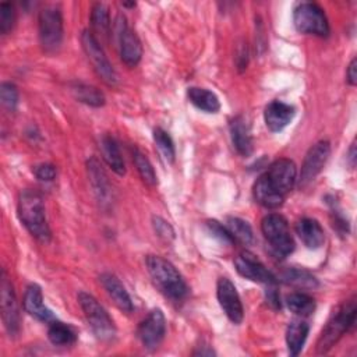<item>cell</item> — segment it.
<instances>
[{"instance_id":"obj_1","label":"cell","mask_w":357,"mask_h":357,"mask_svg":"<svg viewBox=\"0 0 357 357\" xmlns=\"http://www.w3.org/2000/svg\"><path fill=\"white\" fill-rule=\"evenodd\" d=\"M297 184V167L290 159H278L269 165L252 185L255 201L269 209L279 208Z\"/></svg>"},{"instance_id":"obj_2","label":"cell","mask_w":357,"mask_h":357,"mask_svg":"<svg viewBox=\"0 0 357 357\" xmlns=\"http://www.w3.org/2000/svg\"><path fill=\"white\" fill-rule=\"evenodd\" d=\"M17 212L21 223L38 241L46 244L52 238V231L46 219L42 195L36 190L25 188L18 195Z\"/></svg>"},{"instance_id":"obj_3","label":"cell","mask_w":357,"mask_h":357,"mask_svg":"<svg viewBox=\"0 0 357 357\" xmlns=\"http://www.w3.org/2000/svg\"><path fill=\"white\" fill-rule=\"evenodd\" d=\"M146 269L156 287L173 301L187 297L188 286L176 266L159 255H148L145 258Z\"/></svg>"},{"instance_id":"obj_4","label":"cell","mask_w":357,"mask_h":357,"mask_svg":"<svg viewBox=\"0 0 357 357\" xmlns=\"http://www.w3.org/2000/svg\"><path fill=\"white\" fill-rule=\"evenodd\" d=\"M356 312V298L351 297L332 314V317L324 326L317 343V351L319 354H324L328 350H331L333 344L354 325Z\"/></svg>"},{"instance_id":"obj_5","label":"cell","mask_w":357,"mask_h":357,"mask_svg":"<svg viewBox=\"0 0 357 357\" xmlns=\"http://www.w3.org/2000/svg\"><path fill=\"white\" fill-rule=\"evenodd\" d=\"M261 230L265 240L269 243L271 251L284 258L294 250V240L290 234L287 220L279 213H269L261 222Z\"/></svg>"},{"instance_id":"obj_6","label":"cell","mask_w":357,"mask_h":357,"mask_svg":"<svg viewBox=\"0 0 357 357\" xmlns=\"http://www.w3.org/2000/svg\"><path fill=\"white\" fill-rule=\"evenodd\" d=\"M78 303L95 336L103 342L112 340L116 336V326L113 319L110 318L107 311L99 304V301L93 296L85 291H79Z\"/></svg>"},{"instance_id":"obj_7","label":"cell","mask_w":357,"mask_h":357,"mask_svg":"<svg viewBox=\"0 0 357 357\" xmlns=\"http://www.w3.org/2000/svg\"><path fill=\"white\" fill-rule=\"evenodd\" d=\"M39 40L46 53L59 50L63 42V15L56 6L45 7L38 17Z\"/></svg>"},{"instance_id":"obj_8","label":"cell","mask_w":357,"mask_h":357,"mask_svg":"<svg viewBox=\"0 0 357 357\" xmlns=\"http://www.w3.org/2000/svg\"><path fill=\"white\" fill-rule=\"evenodd\" d=\"M293 22L298 32L315 35V36H328L329 35V22L324 10L310 1H303L297 4L293 11Z\"/></svg>"},{"instance_id":"obj_9","label":"cell","mask_w":357,"mask_h":357,"mask_svg":"<svg viewBox=\"0 0 357 357\" xmlns=\"http://www.w3.org/2000/svg\"><path fill=\"white\" fill-rule=\"evenodd\" d=\"M81 45L82 49L89 60V63L92 64L95 73L100 77V79L110 85L114 86L119 82V75L116 73V70L113 68L112 63L109 61L107 56L105 54L98 38L93 35V32L85 29L81 33Z\"/></svg>"},{"instance_id":"obj_10","label":"cell","mask_w":357,"mask_h":357,"mask_svg":"<svg viewBox=\"0 0 357 357\" xmlns=\"http://www.w3.org/2000/svg\"><path fill=\"white\" fill-rule=\"evenodd\" d=\"M329 155L331 144L326 139L318 141L307 151L301 165L300 174L297 176V185L300 188H305L315 180V177L322 172Z\"/></svg>"},{"instance_id":"obj_11","label":"cell","mask_w":357,"mask_h":357,"mask_svg":"<svg viewBox=\"0 0 357 357\" xmlns=\"http://www.w3.org/2000/svg\"><path fill=\"white\" fill-rule=\"evenodd\" d=\"M0 310L4 328L10 336H15L20 332V312L13 283L4 271L0 276Z\"/></svg>"},{"instance_id":"obj_12","label":"cell","mask_w":357,"mask_h":357,"mask_svg":"<svg viewBox=\"0 0 357 357\" xmlns=\"http://www.w3.org/2000/svg\"><path fill=\"white\" fill-rule=\"evenodd\" d=\"M117 31V39H119V50H120V59L121 61L128 67H135L142 57V45L135 33L134 29H131L124 17H117L116 24Z\"/></svg>"},{"instance_id":"obj_13","label":"cell","mask_w":357,"mask_h":357,"mask_svg":"<svg viewBox=\"0 0 357 357\" xmlns=\"http://www.w3.org/2000/svg\"><path fill=\"white\" fill-rule=\"evenodd\" d=\"M166 333V319L160 308H153L139 324L137 335L142 346L148 350L156 349Z\"/></svg>"},{"instance_id":"obj_14","label":"cell","mask_w":357,"mask_h":357,"mask_svg":"<svg viewBox=\"0 0 357 357\" xmlns=\"http://www.w3.org/2000/svg\"><path fill=\"white\" fill-rule=\"evenodd\" d=\"M216 297L220 308L233 324H240L244 317L243 304L236 286L227 278H219L216 284Z\"/></svg>"},{"instance_id":"obj_15","label":"cell","mask_w":357,"mask_h":357,"mask_svg":"<svg viewBox=\"0 0 357 357\" xmlns=\"http://www.w3.org/2000/svg\"><path fill=\"white\" fill-rule=\"evenodd\" d=\"M234 266L238 275L248 280L265 284L276 283L275 275L254 254L248 251H243L234 258Z\"/></svg>"},{"instance_id":"obj_16","label":"cell","mask_w":357,"mask_h":357,"mask_svg":"<svg viewBox=\"0 0 357 357\" xmlns=\"http://www.w3.org/2000/svg\"><path fill=\"white\" fill-rule=\"evenodd\" d=\"M296 114V107L282 100H272L264 110V120L269 131H282L290 124Z\"/></svg>"},{"instance_id":"obj_17","label":"cell","mask_w":357,"mask_h":357,"mask_svg":"<svg viewBox=\"0 0 357 357\" xmlns=\"http://www.w3.org/2000/svg\"><path fill=\"white\" fill-rule=\"evenodd\" d=\"M99 279L103 289L106 290L109 297L113 300V303L117 305V308L126 314L132 312L134 305H132L131 297L126 290L124 284L120 282V279L113 273H102Z\"/></svg>"},{"instance_id":"obj_18","label":"cell","mask_w":357,"mask_h":357,"mask_svg":"<svg viewBox=\"0 0 357 357\" xmlns=\"http://www.w3.org/2000/svg\"><path fill=\"white\" fill-rule=\"evenodd\" d=\"M22 305L25 311L32 315L33 318L42 321V322H52L53 321V312L45 305L43 303V294L42 289L36 283H31L24 294Z\"/></svg>"},{"instance_id":"obj_19","label":"cell","mask_w":357,"mask_h":357,"mask_svg":"<svg viewBox=\"0 0 357 357\" xmlns=\"http://www.w3.org/2000/svg\"><path fill=\"white\" fill-rule=\"evenodd\" d=\"M296 233L310 250H317L325 243V231L317 219L301 218L296 223Z\"/></svg>"},{"instance_id":"obj_20","label":"cell","mask_w":357,"mask_h":357,"mask_svg":"<svg viewBox=\"0 0 357 357\" xmlns=\"http://www.w3.org/2000/svg\"><path fill=\"white\" fill-rule=\"evenodd\" d=\"M230 137L233 146L241 156H250L252 153V137L250 126L243 116H237L230 121Z\"/></svg>"},{"instance_id":"obj_21","label":"cell","mask_w":357,"mask_h":357,"mask_svg":"<svg viewBox=\"0 0 357 357\" xmlns=\"http://www.w3.org/2000/svg\"><path fill=\"white\" fill-rule=\"evenodd\" d=\"M86 170L89 181L93 187V191L100 202H109L110 201V183L107 180V176L99 163L96 158H91L86 162Z\"/></svg>"},{"instance_id":"obj_22","label":"cell","mask_w":357,"mask_h":357,"mask_svg":"<svg viewBox=\"0 0 357 357\" xmlns=\"http://www.w3.org/2000/svg\"><path fill=\"white\" fill-rule=\"evenodd\" d=\"M308 332L310 325L304 319L296 318L289 322L286 329V344L291 356H298L301 353L304 343L308 337Z\"/></svg>"},{"instance_id":"obj_23","label":"cell","mask_w":357,"mask_h":357,"mask_svg":"<svg viewBox=\"0 0 357 357\" xmlns=\"http://www.w3.org/2000/svg\"><path fill=\"white\" fill-rule=\"evenodd\" d=\"M99 149L100 153L105 159V162L109 165V167L119 176H124L126 174V165L123 160V156L120 153L119 145L116 142V139L112 135H103L100 138L99 142Z\"/></svg>"},{"instance_id":"obj_24","label":"cell","mask_w":357,"mask_h":357,"mask_svg":"<svg viewBox=\"0 0 357 357\" xmlns=\"http://www.w3.org/2000/svg\"><path fill=\"white\" fill-rule=\"evenodd\" d=\"M188 100L199 110L205 113H218L220 109L219 98L215 92L201 88V86H190L187 89Z\"/></svg>"},{"instance_id":"obj_25","label":"cell","mask_w":357,"mask_h":357,"mask_svg":"<svg viewBox=\"0 0 357 357\" xmlns=\"http://www.w3.org/2000/svg\"><path fill=\"white\" fill-rule=\"evenodd\" d=\"M70 91L77 100H79L88 106L100 107L105 105V95L96 86L82 84V82H75L70 86Z\"/></svg>"},{"instance_id":"obj_26","label":"cell","mask_w":357,"mask_h":357,"mask_svg":"<svg viewBox=\"0 0 357 357\" xmlns=\"http://www.w3.org/2000/svg\"><path fill=\"white\" fill-rule=\"evenodd\" d=\"M280 280L286 284L298 287V289H315L318 287L317 278L305 269L289 268L280 275Z\"/></svg>"},{"instance_id":"obj_27","label":"cell","mask_w":357,"mask_h":357,"mask_svg":"<svg viewBox=\"0 0 357 357\" xmlns=\"http://www.w3.org/2000/svg\"><path fill=\"white\" fill-rule=\"evenodd\" d=\"M47 337L54 346H70L75 343L77 333L70 325L53 319L47 329Z\"/></svg>"},{"instance_id":"obj_28","label":"cell","mask_w":357,"mask_h":357,"mask_svg":"<svg viewBox=\"0 0 357 357\" xmlns=\"http://www.w3.org/2000/svg\"><path fill=\"white\" fill-rule=\"evenodd\" d=\"M225 227L227 229V231L231 236L233 241L237 240L238 243L245 244V245H248V244H251L254 241L252 229H251L250 223L245 222L244 219L230 216V218L226 219Z\"/></svg>"},{"instance_id":"obj_29","label":"cell","mask_w":357,"mask_h":357,"mask_svg":"<svg viewBox=\"0 0 357 357\" xmlns=\"http://www.w3.org/2000/svg\"><path fill=\"white\" fill-rule=\"evenodd\" d=\"M287 308L298 315V317H308L315 311V300L305 294V293H291L286 297Z\"/></svg>"},{"instance_id":"obj_30","label":"cell","mask_w":357,"mask_h":357,"mask_svg":"<svg viewBox=\"0 0 357 357\" xmlns=\"http://www.w3.org/2000/svg\"><path fill=\"white\" fill-rule=\"evenodd\" d=\"M131 155H132V162H134L142 181L149 187H155L158 184V176H156L149 159L138 148H132Z\"/></svg>"},{"instance_id":"obj_31","label":"cell","mask_w":357,"mask_h":357,"mask_svg":"<svg viewBox=\"0 0 357 357\" xmlns=\"http://www.w3.org/2000/svg\"><path fill=\"white\" fill-rule=\"evenodd\" d=\"M91 25L96 33L106 38L110 33V14L103 3H95L91 10Z\"/></svg>"},{"instance_id":"obj_32","label":"cell","mask_w":357,"mask_h":357,"mask_svg":"<svg viewBox=\"0 0 357 357\" xmlns=\"http://www.w3.org/2000/svg\"><path fill=\"white\" fill-rule=\"evenodd\" d=\"M153 142H155L159 153L162 155V158L167 163H173L174 162V156H176L174 144H173L170 135L163 128L158 127V128L153 130Z\"/></svg>"},{"instance_id":"obj_33","label":"cell","mask_w":357,"mask_h":357,"mask_svg":"<svg viewBox=\"0 0 357 357\" xmlns=\"http://www.w3.org/2000/svg\"><path fill=\"white\" fill-rule=\"evenodd\" d=\"M0 99L1 105L10 110L14 112L18 105V89L13 82H3L0 86Z\"/></svg>"},{"instance_id":"obj_34","label":"cell","mask_w":357,"mask_h":357,"mask_svg":"<svg viewBox=\"0 0 357 357\" xmlns=\"http://www.w3.org/2000/svg\"><path fill=\"white\" fill-rule=\"evenodd\" d=\"M15 22V8L11 3L3 1L0 4V32L7 35Z\"/></svg>"},{"instance_id":"obj_35","label":"cell","mask_w":357,"mask_h":357,"mask_svg":"<svg viewBox=\"0 0 357 357\" xmlns=\"http://www.w3.org/2000/svg\"><path fill=\"white\" fill-rule=\"evenodd\" d=\"M152 226L155 233L163 238V240H173L174 238V230L170 226L169 222H166L165 219H162L160 216H152Z\"/></svg>"},{"instance_id":"obj_36","label":"cell","mask_w":357,"mask_h":357,"mask_svg":"<svg viewBox=\"0 0 357 357\" xmlns=\"http://www.w3.org/2000/svg\"><path fill=\"white\" fill-rule=\"evenodd\" d=\"M206 226H208L211 234L213 237H216L219 241H222L223 244H231L233 243V238L229 234L227 229L223 225H220L218 220H208Z\"/></svg>"},{"instance_id":"obj_37","label":"cell","mask_w":357,"mask_h":357,"mask_svg":"<svg viewBox=\"0 0 357 357\" xmlns=\"http://www.w3.org/2000/svg\"><path fill=\"white\" fill-rule=\"evenodd\" d=\"M33 173L40 181H53L56 178L57 170L50 163H40L33 167Z\"/></svg>"},{"instance_id":"obj_38","label":"cell","mask_w":357,"mask_h":357,"mask_svg":"<svg viewBox=\"0 0 357 357\" xmlns=\"http://www.w3.org/2000/svg\"><path fill=\"white\" fill-rule=\"evenodd\" d=\"M269 286V290H266V303L273 307V308H280V298H279V294L276 291V289L273 287L275 284H268Z\"/></svg>"},{"instance_id":"obj_39","label":"cell","mask_w":357,"mask_h":357,"mask_svg":"<svg viewBox=\"0 0 357 357\" xmlns=\"http://www.w3.org/2000/svg\"><path fill=\"white\" fill-rule=\"evenodd\" d=\"M356 64H357V60H356V57H354V59L350 61V64H349V67H347V71H346V79H347V82H349L351 86H354L356 82H357Z\"/></svg>"},{"instance_id":"obj_40","label":"cell","mask_w":357,"mask_h":357,"mask_svg":"<svg viewBox=\"0 0 357 357\" xmlns=\"http://www.w3.org/2000/svg\"><path fill=\"white\" fill-rule=\"evenodd\" d=\"M247 47H240L237 52V57H236V63L238 70H244L247 67Z\"/></svg>"},{"instance_id":"obj_41","label":"cell","mask_w":357,"mask_h":357,"mask_svg":"<svg viewBox=\"0 0 357 357\" xmlns=\"http://www.w3.org/2000/svg\"><path fill=\"white\" fill-rule=\"evenodd\" d=\"M349 159L351 160L350 165L354 166V162H356V148H354V144L351 145V148H350V151H349Z\"/></svg>"},{"instance_id":"obj_42","label":"cell","mask_w":357,"mask_h":357,"mask_svg":"<svg viewBox=\"0 0 357 357\" xmlns=\"http://www.w3.org/2000/svg\"><path fill=\"white\" fill-rule=\"evenodd\" d=\"M124 7H135V3H123Z\"/></svg>"}]
</instances>
